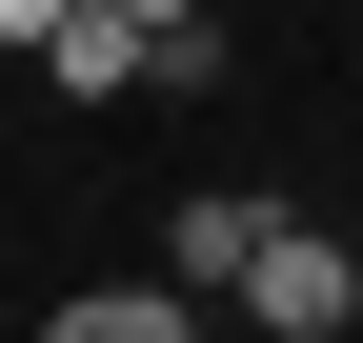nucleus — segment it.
<instances>
[{
  "label": "nucleus",
  "mask_w": 363,
  "mask_h": 343,
  "mask_svg": "<svg viewBox=\"0 0 363 343\" xmlns=\"http://www.w3.org/2000/svg\"><path fill=\"white\" fill-rule=\"evenodd\" d=\"M121 21H202V0H121Z\"/></svg>",
  "instance_id": "423d86ee"
},
{
  "label": "nucleus",
  "mask_w": 363,
  "mask_h": 343,
  "mask_svg": "<svg viewBox=\"0 0 363 343\" xmlns=\"http://www.w3.org/2000/svg\"><path fill=\"white\" fill-rule=\"evenodd\" d=\"M343 343H363V323H343Z\"/></svg>",
  "instance_id": "0eeeda50"
},
{
  "label": "nucleus",
  "mask_w": 363,
  "mask_h": 343,
  "mask_svg": "<svg viewBox=\"0 0 363 343\" xmlns=\"http://www.w3.org/2000/svg\"><path fill=\"white\" fill-rule=\"evenodd\" d=\"M40 343H202V303H182V283H81Z\"/></svg>",
  "instance_id": "20e7f679"
},
{
  "label": "nucleus",
  "mask_w": 363,
  "mask_h": 343,
  "mask_svg": "<svg viewBox=\"0 0 363 343\" xmlns=\"http://www.w3.org/2000/svg\"><path fill=\"white\" fill-rule=\"evenodd\" d=\"M40 81H61V101H142V21H121V0H81V21L40 40Z\"/></svg>",
  "instance_id": "7ed1b4c3"
},
{
  "label": "nucleus",
  "mask_w": 363,
  "mask_h": 343,
  "mask_svg": "<svg viewBox=\"0 0 363 343\" xmlns=\"http://www.w3.org/2000/svg\"><path fill=\"white\" fill-rule=\"evenodd\" d=\"M81 21V0H0V61H40V40H61Z\"/></svg>",
  "instance_id": "39448f33"
},
{
  "label": "nucleus",
  "mask_w": 363,
  "mask_h": 343,
  "mask_svg": "<svg viewBox=\"0 0 363 343\" xmlns=\"http://www.w3.org/2000/svg\"><path fill=\"white\" fill-rule=\"evenodd\" d=\"M262 223H283V202H242V182H182V223H162V283H182V303H242Z\"/></svg>",
  "instance_id": "f03ea898"
},
{
  "label": "nucleus",
  "mask_w": 363,
  "mask_h": 343,
  "mask_svg": "<svg viewBox=\"0 0 363 343\" xmlns=\"http://www.w3.org/2000/svg\"><path fill=\"white\" fill-rule=\"evenodd\" d=\"M242 323H262V343H343V323H363V242H323V223H262Z\"/></svg>",
  "instance_id": "f257e3e1"
}]
</instances>
